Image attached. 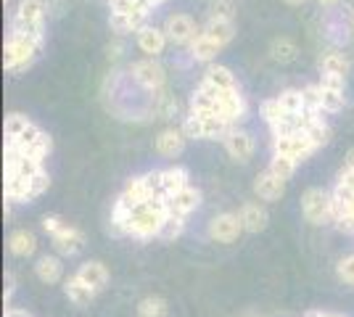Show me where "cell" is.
<instances>
[{
    "mask_svg": "<svg viewBox=\"0 0 354 317\" xmlns=\"http://www.w3.org/2000/svg\"><path fill=\"white\" fill-rule=\"evenodd\" d=\"M172 214L169 209V196H153L143 201V204H135L133 209H124L114 204V211H111V225L109 230L114 236H135L140 241H148V238H159L167 217Z\"/></svg>",
    "mask_w": 354,
    "mask_h": 317,
    "instance_id": "cell-1",
    "label": "cell"
},
{
    "mask_svg": "<svg viewBox=\"0 0 354 317\" xmlns=\"http://www.w3.org/2000/svg\"><path fill=\"white\" fill-rule=\"evenodd\" d=\"M40 50H43V40H35V37L19 35V32H8V40H6V48H3V66H6V72L19 75V72L30 69Z\"/></svg>",
    "mask_w": 354,
    "mask_h": 317,
    "instance_id": "cell-2",
    "label": "cell"
},
{
    "mask_svg": "<svg viewBox=\"0 0 354 317\" xmlns=\"http://www.w3.org/2000/svg\"><path fill=\"white\" fill-rule=\"evenodd\" d=\"M45 11H48L45 0H19L16 14L11 19V32L45 43Z\"/></svg>",
    "mask_w": 354,
    "mask_h": 317,
    "instance_id": "cell-3",
    "label": "cell"
},
{
    "mask_svg": "<svg viewBox=\"0 0 354 317\" xmlns=\"http://www.w3.org/2000/svg\"><path fill=\"white\" fill-rule=\"evenodd\" d=\"M301 214L312 225H330L336 222L333 217V193L323 188H307L301 196Z\"/></svg>",
    "mask_w": 354,
    "mask_h": 317,
    "instance_id": "cell-4",
    "label": "cell"
},
{
    "mask_svg": "<svg viewBox=\"0 0 354 317\" xmlns=\"http://www.w3.org/2000/svg\"><path fill=\"white\" fill-rule=\"evenodd\" d=\"M130 75H133L135 82L148 93H159L164 88V82H167L164 66L156 59H151V56L143 61H135L133 66H130Z\"/></svg>",
    "mask_w": 354,
    "mask_h": 317,
    "instance_id": "cell-5",
    "label": "cell"
},
{
    "mask_svg": "<svg viewBox=\"0 0 354 317\" xmlns=\"http://www.w3.org/2000/svg\"><path fill=\"white\" fill-rule=\"evenodd\" d=\"M272 151L281 153V156H291L294 162H304L317 148H315V143L310 140L307 133H291V135L272 137Z\"/></svg>",
    "mask_w": 354,
    "mask_h": 317,
    "instance_id": "cell-6",
    "label": "cell"
},
{
    "mask_svg": "<svg viewBox=\"0 0 354 317\" xmlns=\"http://www.w3.org/2000/svg\"><path fill=\"white\" fill-rule=\"evenodd\" d=\"M162 30L167 32L169 43H175V46H191L193 40L201 35V30L193 21V16L188 14H169Z\"/></svg>",
    "mask_w": 354,
    "mask_h": 317,
    "instance_id": "cell-7",
    "label": "cell"
},
{
    "mask_svg": "<svg viewBox=\"0 0 354 317\" xmlns=\"http://www.w3.org/2000/svg\"><path fill=\"white\" fill-rule=\"evenodd\" d=\"M241 233H243L241 214H233V211L217 214V217L209 222V238L214 243H233V241H238Z\"/></svg>",
    "mask_w": 354,
    "mask_h": 317,
    "instance_id": "cell-8",
    "label": "cell"
},
{
    "mask_svg": "<svg viewBox=\"0 0 354 317\" xmlns=\"http://www.w3.org/2000/svg\"><path fill=\"white\" fill-rule=\"evenodd\" d=\"M222 143H225V151L230 153L236 162H249L251 153H254V137H251V133H246V130H238V127H230L227 130V135L222 137Z\"/></svg>",
    "mask_w": 354,
    "mask_h": 317,
    "instance_id": "cell-9",
    "label": "cell"
},
{
    "mask_svg": "<svg viewBox=\"0 0 354 317\" xmlns=\"http://www.w3.org/2000/svg\"><path fill=\"white\" fill-rule=\"evenodd\" d=\"M50 238H53V249L59 251L61 257H74V254H80L82 246H85V233L77 230L74 225H69V222L61 227L56 236H50Z\"/></svg>",
    "mask_w": 354,
    "mask_h": 317,
    "instance_id": "cell-10",
    "label": "cell"
},
{
    "mask_svg": "<svg viewBox=\"0 0 354 317\" xmlns=\"http://www.w3.org/2000/svg\"><path fill=\"white\" fill-rule=\"evenodd\" d=\"M254 193L262 201H281L286 193V180H281L270 166L254 177Z\"/></svg>",
    "mask_w": 354,
    "mask_h": 317,
    "instance_id": "cell-11",
    "label": "cell"
},
{
    "mask_svg": "<svg viewBox=\"0 0 354 317\" xmlns=\"http://www.w3.org/2000/svg\"><path fill=\"white\" fill-rule=\"evenodd\" d=\"M135 35H138V48H140L146 56H151V59L162 56L164 48H167V43H169L167 32L159 30V27H151V24H146L143 30L135 32Z\"/></svg>",
    "mask_w": 354,
    "mask_h": 317,
    "instance_id": "cell-12",
    "label": "cell"
},
{
    "mask_svg": "<svg viewBox=\"0 0 354 317\" xmlns=\"http://www.w3.org/2000/svg\"><path fill=\"white\" fill-rule=\"evenodd\" d=\"M185 140H188V135L183 133V127H167L156 135V151L162 156L175 159V156L185 151Z\"/></svg>",
    "mask_w": 354,
    "mask_h": 317,
    "instance_id": "cell-13",
    "label": "cell"
},
{
    "mask_svg": "<svg viewBox=\"0 0 354 317\" xmlns=\"http://www.w3.org/2000/svg\"><path fill=\"white\" fill-rule=\"evenodd\" d=\"M201 206V191H196L191 185H185L183 191H177L169 196V209L172 214H183V217H188L191 211H196Z\"/></svg>",
    "mask_w": 354,
    "mask_h": 317,
    "instance_id": "cell-14",
    "label": "cell"
},
{
    "mask_svg": "<svg viewBox=\"0 0 354 317\" xmlns=\"http://www.w3.org/2000/svg\"><path fill=\"white\" fill-rule=\"evenodd\" d=\"M241 222H243L246 233H262L267 227V222H270V214H267V209L262 204L249 201V204L241 206Z\"/></svg>",
    "mask_w": 354,
    "mask_h": 317,
    "instance_id": "cell-15",
    "label": "cell"
},
{
    "mask_svg": "<svg viewBox=\"0 0 354 317\" xmlns=\"http://www.w3.org/2000/svg\"><path fill=\"white\" fill-rule=\"evenodd\" d=\"M77 275L88 283L95 294H101L106 286H109V270H106L104 262H98V259H93V262H85L80 270H77Z\"/></svg>",
    "mask_w": 354,
    "mask_h": 317,
    "instance_id": "cell-16",
    "label": "cell"
},
{
    "mask_svg": "<svg viewBox=\"0 0 354 317\" xmlns=\"http://www.w3.org/2000/svg\"><path fill=\"white\" fill-rule=\"evenodd\" d=\"M317 69H320V75L346 77L349 75V59L339 50H325L323 56L317 59Z\"/></svg>",
    "mask_w": 354,
    "mask_h": 317,
    "instance_id": "cell-17",
    "label": "cell"
},
{
    "mask_svg": "<svg viewBox=\"0 0 354 317\" xmlns=\"http://www.w3.org/2000/svg\"><path fill=\"white\" fill-rule=\"evenodd\" d=\"M146 14H114L109 16V27L117 35H130V32H140L146 27Z\"/></svg>",
    "mask_w": 354,
    "mask_h": 317,
    "instance_id": "cell-18",
    "label": "cell"
},
{
    "mask_svg": "<svg viewBox=\"0 0 354 317\" xmlns=\"http://www.w3.org/2000/svg\"><path fill=\"white\" fill-rule=\"evenodd\" d=\"M64 294H66L69 302H74L77 307H85V304H90L95 299V291H93L80 275H72V278L64 283Z\"/></svg>",
    "mask_w": 354,
    "mask_h": 317,
    "instance_id": "cell-19",
    "label": "cell"
},
{
    "mask_svg": "<svg viewBox=\"0 0 354 317\" xmlns=\"http://www.w3.org/2000/svg\"><path fill=\"white\" fill-rule=\"evenodd\" d=\"M201 32L209 35L212 40H217V43L225 48L236 37V24H233V19H209Z\"/></svg>",
    "mask_w": 354,
    "mask_h": 317,
    "instance_id": "cell-20",
    "label": "cell"
},
{
    "mask_svg": "<svg viewBox=\"0 0 354 317\" xmlns=\"http://www.w3.org/2000/svg\"><path fill=\"white\" fill-rule=\"evenodd\" d=\"M222 50V46L217 43V40H212L209 35H198L196 40L191 43V56L193 61H201V64H212V61L217 59V53Z\"/></svg>",
    "mask_w": 354,
    "mask_h": 317,
    "instance_id": "cell-21",
    "label": "cell"
},
{
    "mask_svg": "<svg viewBox=\"0 0 354 317\" xmlns=\"http://www.w3.org/2000/svg\"><path fill=\"white\" fill-rule=\"evenodd\" d=\"M35 249H37V238L30 230H16V233L8 236V251L14 257H32Z\"/></svg>",
    "mask_w": 354,
    "mask_h": 317,
    "instance_id": "cell-22",
    "label": "cell"
},
{
    "mask_svg": "<svg viewBox=\"0 0 354 317\" xmlns=\"http://www.w3.org/2000/svg\"><path fill=\"white\" fill-rule=\"evenodd\" d=\"M270 59L275 61V64H294L299 59V48L291 37H275L272 43H270Z\"/></svg>",
    "mask_w": 354,
    "mask_h": 317,
    "instance_id": "cell-23",
    "label": "cell"
},
{
    "mask_svg": "<svg viewBox=\"0 0 354 317\" xmlns=\"http://www.w3.org/2000/svg\"><path fill=\"white\" fill-rule=\"evenodd\" d=\"M204 82L220 88V90H236L238 88L236 75H233L227 66H220V64H212L207 72H204Z\"/></svg>",
    "mask_w": 354,
    "mask_h": 317,
    "instance_id": "cell-24",
    "label": "cell"
},
{
    "mask_svg": "<svg viewBox=\"0 0 354 317\" xmlns=\"http://www.w3.org/2000/svg\"><path fill=\"white\" fill-rule=\"evenodd\" d=\"M188 185V169L183 166H169V169H162V191L164 196H172L177 191H183Z\"/></svg>",
    "mask_w": 354,
    "mask_h": 317,
    "instance_id": "cell-25",
    "label": "cell"
},
{
    "mask_svg": "<svg viewBox=\"0 0 354 317\" xmlns=\"http://www.w3.org/2000/svg\"><path fill=\"white\" fill-rule=\"evenodd\" d=\"M35 272H37V278L43 280V283H59L61 280V272H64V267H61V259L59 257H40L37 259V265H35Z\"/></svg>",
    "mask_w": 354,
    "mask_h": 317,
    "instance_id": "cell-26",
    "label": "cell"
},
{
    "mask_svg": "<svg viewBox=\"0 0 354 317\" xmlns=\"http://www.w3.org/2000/svg\"><path fill=\"white\" fill-rule=\"evenodd\" d=\"M346 106V95L344 90H336V88H328V85H320V108L328 111V114H336Z\"/></svg>",
    "mask_w": 354,
    "mask_h": 317,
    "instance_id": "cell-27",
    "label": "cell"
},
{
    "mask_svg": "<svg viewBox=\"0 0 354 317\" xmlns=\"http://www.w3.org/2000/svg\"><path fill=\"white\" fill-rule=\"evenodd\" d=\"M138 317H169V304L162 296H146L138 304Z\"/></svg>",
    "mask_w": 354,
    "mask_h": 317,
    "instance_id": "cell-28",
    "label": "cell"
},
{
    "mask_svg": "<svg viewBox=\"0 0 354 317\" xmlns=\"http://www.w3.org/2000/svg\"><path fill=\"white\" fill-rule=\"evenodd\" d=\"M109 8L114 14H146V16L153 11L146 0H109Z\"/></svg>",
    "mask_w": 354,
    "mask_h": 317,
    "instance_id": "cell-29",
    "label": "cell"
},
{
    "mask_svg": "<svg viewBox=\"0 0 354 317\" xmlns=\"http://www.w3.org/2000/svg\"><path fill=\"white\" fill-rule=\"evenodd\" d=\"M30 124H32V119L27 117V114L11 111V114L6 117V122H3V133H6V137H16V135H21Z\"/></svg>",
    "mask_w": 354,
    "mask_h": 317,
    "instance_id": "cell-30",
    "label": "cell"
},
{
    "mask_svg": "<svg viewBox=\"0 0 354 317\" xmlns=\"http://www.w3.org/2000/svg\"><path fill=\"white\" fill-rule=\"evenodd\" d=\"M185 220H188V217H183V214H169V217H167V222H164V227H162V233H159V238L167 241V243L180 238V236H183V230H185Z\"/></svg>",
    "mask_w": 354,
    "mask_h": 317,
    "instance_id": "cell-31",
    "label": "cell"
},
{
    "mask_svg": "<svg viewBox=\"0 0 354 317\" xmlns=\"http://www.w3.org/2000/svg\"><path fill=\"white\" fill-rule=\"evenodd\" d=\"M296 164H299V162H294L291 156H281V153H275V156H272V162H270V169H272V172H275L281 180L288 182L291 177H294Z\"/></svg>",
    "mask_w": 354,
    "mask_h": 317,
    "instance_id": "cell-32",
    "label": "cell"
},
{
    "mask_svg": "<svg viewBox=\"0 0 354 317\" xmlns=\"http://www.w3.org/2000/svg\"><path fill=\"white\" fill-rule=\"evenodd\" d=\"M288 114H291V111H286L278 98H270V101L262 104V117H265V122L270 124V127H275V124L286 119Z\"/></svg>",
    "mask_w": 354,
    "mask_h": 317,
    "instance_id": "cell-33",
    "label": "cell"
},
{
    "mask_svg": "<svg viewBox=\"0 0 354 317\" xmlns=\"http://www.w3.org/2000/svg\"><path fill=\"white\" fill-rule=\"evenodd\" d=\"M156 114H159V119H175V114H177V98L169 95L164 88L159 90V95H156Z\"/></svg>",
    "mask_w": 354,
    "mask_h": 317,
    "instance_id": "cell-34",
    "label": "cell"
},
{
    "mask_svg": "<svg viewBox=\"0 0 354 317\" xmlns=\"http://www.w3.org/2000/svg\"><path fill=\"white\" fill-rule=\"evenodd\" d=\"M207 11L209 19H233L236 16V6H233V0H209Z\"/></svg>",
    "mask_w": 354,
    "mask_h": 317,
    "instance_id": "cell-35",
    "label": "cell"
},
{
    "mask_svg": "<svg viewBox=\"0 0 354 317\" xmlns=\"http://www.w3.org/2000/svg\"><path fill=\"white\" fill-rule=\"evenodd\" d=\"M278 101H281V106L286 108V111L296 114V111H301V108H304V93L291 88V90H283L281 95H278Z\"/></svg>",
    "mask_w": 354,
    "mask_h": 317,
    "instance_id": "cell-36",
    "label": "cell"
},
{
    "mask_svg": "<svg viewBox=\"0 0 354 317\" xmlns=\"http://www.w3.org/2000/svg\"><path fill=\"white\" fill-rule=\"evenodd\" d=\"M307 135H310V140L315 143V148H323L325 143L330 140V127H328L323 119H317L310 130H307Z\"/></svg>",
    "mask_w": 354,
    "mask_h": 317,
    "instance_id": "cell-37",
    "label": "cell"
},
{
    "mask_svg": "<svg viewBox=\"0 0 354 317\" xmlns=\"http://www.w3.org/2000/svg\"><path fill=\"white\" fill-rule=\"evenodd\" d=\"M48 185H50V177H48V172H37L35 177L30 180V201H35V198H40L48 191Z\"/></svg>",
    "mask_w": 354,
    "mask_h": 317,
    "instance_id": "cell-38",
    "label": "cell"
},
{
    "mask_svg": "<svg viewBox=\"0 0 354 317\" xmlns=\"http://www.w3.org/2000/svg\"><path fill=\"white\" fill-rule=\"evenodd\" d=\"M339 278L344 283H354V254L339 262Z\"/></svg>",
    "mask_w": 354,
    "mask_h": 317,
    "instance_id": "cell-39",
    "label": "cell"
},
{
    "mask_svg": "<svg viewBox=\"0 0 354 317\" xmlns=\"http://www.w3.org/2000/svg\"><path fill=\"white\" fill-rule=\"evenodd\" d=\"M64 225H66V222H64L61 217H56V214H45L43 217V230L45 233H50V236H56Z\"/></svg>",
    "mask_w": 354,
    "mask_h": 317,
    "instance_id": "cell-40",
    "label": "cell"
},
{
    "mask_svg": "<svg viewBox=\"0 0 354 317\" xmlns=\"http://www.w3.org/2000/svg\"><path fill=\"white\" fill-rule=\"evenodd\" d=\"M320 85H328V88H336V90H344L346 88V77H333V75H323Z\"/></svg>",
    "mask_w": 354,
    "mask_h": 317,
    "instance_id": "cell-41",
    "label": "cell"
},
{
    "mask_svg": "<svg viewBox=\"0 0 354 317\" xmlns=\"http://www.w3.org/2000/svg\"><path fill=\"white\" fill-rule=\"evenodd\" d=\"M336 225H339L341 233H354V214H344V217H339Z\"/></svg>",
    "mask_w": 354,
    "mask_h": 317,
    "instance_id": "cell-42",
    "label": "cell"
},
{
    "mask_svg": "<svg viewBox=\"0 0 354 317\" xmlns=\"http://www.w3.org/2000/svg\"><path fill=\"white\" fill-rule=\"evenodd\" d=\"M339 182H341V185H346V188H352V191H354V169H352V166H344V169H341Z\"/></svg>",
    "mask_w": 354,
    "mask_h": 317,
    "instance_id": "cell-43",
    "label": "cell"
},
{
    "mask_svg": "<svg viewBox=\"0 0 354 317\" xmlns=\"http://www.w3.org/2000/svg\"><path fill=\"white\" fill-rule=\"evenodd\" d=\"M122 43L119 40H114V43H109V48H106V56H109V61H117V59H122Z\"/></svg>",
    "mask_w": 354,
    "mask_h": 317,
    "instance_id": "cell-44",
    "label": "cell"
},
{
    "mask_svg": "<svg viewBox=\"0 0 354 317\" xmlns=\"http://www.w3.org/2000/svg\"><path fill=\"white\" fill-rule=\"evenodd\" d=\"M14 288H16L14 275L8 272V275H6V296H3V299H6V307H8V302H11V296H14Z\"/></svg>",
    "mask_w": 354,
    "mask_h": 317,
    "instance_id": "cell-45",
    "label": "cell"
},
{
    "mask_svg": "<svg viewBox=\"0 0 354 317\" xmlns=\"http://www.w3.org/2000/svg\"><path fill=\"white\" fill-rule=\"evenodd\" d=\"M6 317H32L27 309H19V307H8L6 309Z\"/></svg>",
    "mask_w": 354,
    "mask_h": 317,
    "instance_id": "cell-46",
    "label": "cell"
},
{
    "mask_svg": "<svg viewBox=\"0 0 354 317\" xmlns=\"http://www.w3.org/2000/svg\"><path fill=\"white\" fill-rule=\"evenodd\" d=\"M307 317H344V315H330V312H307Z\"/></svg>",
    "mask_w": 354,
    "mask_h": 317,
    "instance_id": "cell-47",
    "label": "cell"
},
{
    "mask_svg": "<svg viewBox=\"0 0 354 317\" xmlns=\"http://www.w3.org/2000/svg\"><path fill=\"white\" fill-rule=\"evenodd\" d=\"M323 8H333V6H339V0H317Z\"/></svg>",
    "mask_w": 354,
    "mask_h": 317,
    "instance_id": "cell-48",
    "label": "cell"
},
{
    "mask_svg": "<svg viewBox=\"0 0 354 317\" xmlns=\"http://www.w3.org/2000/svg\"><path fill=\"white\" fill-rule=\"evenodd\" d=\"M346 166L354 169V148H349V153H346Z\"/></svg>",
    "mask_w": 354,
    "mask_h": 317,
    "instance_id": "cell-49",
    "label": "cell"
},
{
    "mask_svg": "<svg viewBox=\"0 0 354 317\" xmlns=\"http://www.w3.org/2000/svg\"><path fill=\"white\" fill-rule=\"evenodd\" d=\"M283 3H286V6H304L307 0H283Z\"/></svg>",
    "mask_w": 354,
    "mask_h": 317,
    "instance_id": "cell-50",
    "label": "cell"
},
{
    "mask_svg": "<svg viewBox=\"0 0 354 317\" xmlns=\"http://www.w3.org/2000/svg\"><path fill=\"white\" fill-rule=\"evenodd\" d=\"M151 8H156V6H162V3H167V0H146Z\"/></svg>",
    "mask_w": 354,
    "mask_h": 317,
    "instance_id": "cell-51",
    "label": "cell"
},
{
    "mask_svg": "<svg viewBox=\"0 0 354 317\" xmlns=\"http://www.w3.org/2000/svg\"><path fill=\"white\" fill-rule=\"evenodd\" d=\"M349 32L354 35V14H352V19H349Z\"/></svg>",
    "mask_w": 354,
    "mask_h": 317,
    "instance_id": "cell-52",
    "label": "cell"
}]
</instances>
